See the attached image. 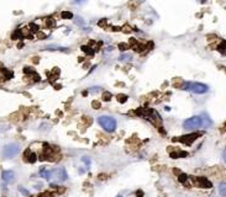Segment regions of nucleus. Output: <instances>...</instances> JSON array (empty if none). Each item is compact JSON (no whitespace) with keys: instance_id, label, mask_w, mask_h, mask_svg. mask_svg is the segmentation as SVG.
<instances>
[{"instance_id":"obj_11","label":"nucleus","mask_w":226,"mask_h":197,"mask_svg":"<svg viewBox=\"0 0 226 197\" xmlns=\"http://www.w3.org/2000/svg\"><path fill=\"white\" fill-rule=\"evenodd\" d=\"M171 156L173 159H177V158H185L188 156L187 152H176V153H171Z\"/></svg>"},{"instance_id":"obj_22","label":"nucleus","mask_w":226,"mask_h":197,"mask_svg":"<svg viewBox=\"0 0 226 197\" xmlns=\"http://www.w3.org/2000/svg\"><path fill=\"white\" fill-rule=\"evenodd\" d=\"M92 105H93V107H94V109H99V107H100V104L98 102V101H93Z\"/></svg>"},{"instance_id":"obj_13","label":"nucleus","mask_w":226,"mask_h":197,"mask_svg":"<svg viewBox=\"0 0 226 197\" xmlns=\"http://www.w3.org/2000/svg\"><path fill=\"white\" fill-rule=\"evenodd\" d=\"M178 180H179V182H182V184H185V182L189 180V176L185 174H180L179 178H178Z\"/></svg>"},{"instance_id":"obj_2","label":"nucleus","mask_w":226,"mask_h":197,"mask_svg":"<svg viewBox=\"0 0 226 197\" xmlns=\"http://www.w3.org/2000/svg\"><path fill=\"white\" fill-rule=\"evenodd\" d=\"M99 125L107 132H114L116 128V121L110 116H100L98 118Z\"/></svg>"},{"instance_id":"obj_4","label":"nucleus","mask_w":226,"mask_h":197,"mask_svg":"<svg viewBox=\"0 0 226 197\" xmlns=\"http://www.w3.org/2000/svg\"><path fill=\"white\" fill-rule=\"evenodd\" d=\"M20 152V145L16 143H11V144H8V145H5L4 150H3V155H4V158H12V156H15L17 153Z\"/></svg>"},{"instance_id":"obj_12","label":"nucleus","mask_w":226,"mask_h":197,"mask_svg":"<svg viewBox=\"0 0 226 197\" xmlns=\"http://www.w3.org/2000/svg\"><path fill=\"white\" fill-rule=\"evenodd\" d=\"M219 192H220V195H221L222 197L226 196V184L225 182L220 184V186H219Z\"/></svg>"},{"instance_id":"obj_15","label":"nucleus","mask_w":226,"mask_h":197,"mask_svg":"<svg viewBox=\"0 0 226 197\" xmlns=\"http://www.w3.org/2000/svg\"><path fill=\"white\" fill-rule=\"evenodd\" d=\"M224 47H225V42L222 41L221 43H220V45H219V47H218V49H219V52H220V53H225V51H224Z\"/></svg>"},{"instance_id":"obj_17","label":"nucleus","mask_w":226,"mask_h":197,"mask_svg":"<svg viewBox=\"0 0 226 197\" xmlns=\"http://www.w3.org/2000/svg\"><path fill=\"white\" fill-rule=\"evenodd\" d=\"M119 48L124 52V51H126V49L129 48V45H127V43H120V45H119Z\"/></svg>"},{"instance_id":"obj_21","label":"nucleus","mask_w":226,"mask_h":197,"mask_svg":"<svg viewBox=\"0 0 226 197\" xmlns=\"http://www.w3.org/2000/svg\"><path fill=\"white\" fill-rule=\"evenodd\" d=\"M119 97H120V102H125L127 96H125V95H119Z\"/></svg>"},{"instance_id":"obj_1","label":"nucleus","mask_w":226,"mask_h":197,"mask_svg":"<svg viewBox=\"0 0 226 197\" xmlns=\"http://www.w3.org/2000/svg\"><path fill=\"white\" fill-rule=\"evenodd\" d=\"M182 89L183 90H188V91H193V92H195V94H205L208 91V85H205V84H201V83H185L183 84V86H182Z\"/></svg>"},{"instance_id":"obj_6","label":"nucleus","mask_w":226,"mask_h":197,"mask_svg":"<svg viewBox=\"0 0 226 197\" xmlns=\"http://www.w3.org/2000/svg\"><path fill=\"white\" fill-rule=\"evenodd\" d=\"M189 179L198 187H201V189H211L213 187V184L206 178H189Z\"/></svg>"},{"instance_id":"obj_18","label":"nucleus","mask_w":226,"mask_h":197,"mask_svg":"<svg viewBox=\"0 0 226 197\" xmlns=\"http://www.w3.org/2000/svg\"><path fill=\"white\" fill-rule=\"evenodd\" d=\"M82 160H83V163H84L85 165L89 168V165H90V159H89V158H87V156H83V158H82Z\"/></svg>"},{"instance_id":"obj_25","label":"nucleus","mask_w":226,"mask_h":197,"mask_svg":"<svg viewBox=\"0 0 226 197\" xmlns=\"http://www.w3.org/2000/svg\"><path fill=\"white\" fill-rule=\"evenodd\" d=\"M137 195H138V196H143V193H142L141 191H138V192H136V196H137Z\"/></svg>"},{"instance_id":"obj_14","label":"nucleus","mask_w":226,"mask_h":197,"mask_svg":"<svg viewBox=\"0 0 226 197\" xmlns=\"http://www.w3.org/2000/svg\"><path fill=\"white\" fill-rule=\"evenodd\" d=\"M61 16L63 17V19H72V17H73V14H72V12H69V11H63Z\"/></svg>"},{"instance_id":"obj_16","label":"nucleus","mask_w":226,"mask_h":197,"mask_svg":"<svg viewBox=\"0 0 226 197\" xmlns=\"http://www.w3.org/2000/svg\"><path fill=\"white\" fill-rule=\"evenodd\" d=\"M111 98V94L110 92H104V95H103V100L104 101H109Z\"/></svg>"},{"instance_id":"obj_26","label":"nucleus","mask_w":226,"mask_h":197,"mask_svg":"<svg viewBox=\"0 0 226 197\" xmlns=\"http://www.w3.org/2000/svg\"><path fill=\"white\" fill-rule=\"evenodd\" d=\"M117 197H123V196H117Z\"/></svg>"},{"instance_id":"obj_23","label":"nucleus","mask_w":226,"mask_h":197,"mask_svg":"<svg viewBox=\"0 0 226 197\" xmlns=\"http://www.w3.org/2000/svg\"><path fill=\"white\" fill-rule=\"evenodd\" d=\"M20 191L23 193V195H26V196H29V192H27L26 190H23V189H20Z\"/></svg>"},{"instance_id":"obj_9","label":"nucleus","mask_w":226,"mask_h":197,"mask_svg":"<svg viewBox=\"0 0 226 197\" xmlns=\"http://www.w3.org/2000/svg\"><path fill=\"white\" fill-rule=\"evenodd\" d=\"M40 175H41L42 178L47 179V180H50V179L52 178V175H53V171L47 170V169H41V170H40Z\"/></svg>"},{"instance_id":"obj_20","label":"nucleus","mask_w":226,"mask_h":197,"mask_svg":"<svg viewBox=\"0 0 226 197\" xmlns=\"http://www.w3.org/2000/svg\"><path fill=\"white\" fill-rule=\"evenodd\" d=\"M131 58V54H123L121 57H120V59L121 61H126V59H130Z\"/></svg>"},{"instance_id":"obj_5","label":"nucleus","mask_w":226,"mask_h":197,"mask_svg":"<svg viewBox=\"0 0 226 197\" xmlns=\"http://www.w3.org/2000/svg\"><path fill=\"white\" fill-rule=\"evenodd\" d=\"M203 133H192V134H187V136H182L178 138H173V142H182V143L187 144V145H192V143L194 140H196V138L199 136H201Z\"/></svg>"},{"instance_id":"obj_24","label":"nucleus","mask_w":226,"mask_h":197,"mask_svg":"<svg viewBox=\"0 0 226 197\" xmlns=\"http://www.w3.org/2000/svg\"><path fill=\"white\" fill-rule=\"evenodd\" d=\"M124 31H125V32H130L131 30H130V27L129 26H126V27H124Z\"/></svg>"},{"instance_id":"obj_10","label":"nucleus","mask_w":226,"mask_h":197,"mask_svg":"<svg viewBox=\"0 0 226 197\" xmlns=\"http://www.w3.org/2000/svg\"><path fill=\"white\" fill-rule=\"evenodd\" d=\"M67 178H68V176H67V173H65V170L63 169V168L57 171V179L59 180V181H65V179Z\"/></svg>"},{"instance_id":"obj_19","label":"nucleus","mask_w":226,"mask_h":197,"mask_svg":"<svg viewBox=\"0 0 226 197\" xmlns=\"http://www.w3.org/2000/svg\"><path fill=\"white\" fill-rule=\"evenodd\" d=\"M46 25H47L48 27H53V26H54V21H53L52 19H48V20L46 21Z\"/></svg>"},{"instance_id":"obj_3","label":"nucleus","mask_w":226,"mask_h":197,"mask_svg":"<svg viewBox=\"0 0 226 197\" xmlns=\"http://www.w3.org/2000/svg\"><path fill=\"white\" fill-rule=\"evenodd\" d=\"M184 128L187 129H196L203 126V118L200 116H193V117L188 118L187 121L183 123Z\"/></svg>"},{"instance_id":"obj_7","label":"nucleus","mask_w":226,"mask_h":197,"mask_svg":"<svg viewBox=\"0 0 226 197\" xmlns=\"http://www.w3.org/2000/svg\"><path fill=\"white\" fill-rule=\"evenodd\" d=\"M1 178H3V180L5 182H12L14 179H15V173L12 170H5V171H3Z\"/></svg>"},{"instance_id":"obj_8","label":"nucleus","mask_w":226,"mask_h":197,"mask_svg":"<svg viewBox=\"0 0 226 197\" xmlns=\"http://www.w3.org/2000/svg\"><path fill=\"white\" fill-rule=\"evenodd\" d=\"M25 158H26V161H29V163H35L36 160H37V155L35 154L34 152H31V150H26V153H25Z\"/></svg>"},{"instance_id":"obj_27","label":"nucleus","mask_w":226,"mask_h":197,"mask_svg":"<svg viewBox=\"0 0 226 197\" xmlns=\"http://www.w3.org/2000/svg\"><path fill=\"white\" fill-rule=\"evenodd\" d=\"M78 1H81V0H78Z\"/></svg>"}]
</instances>
